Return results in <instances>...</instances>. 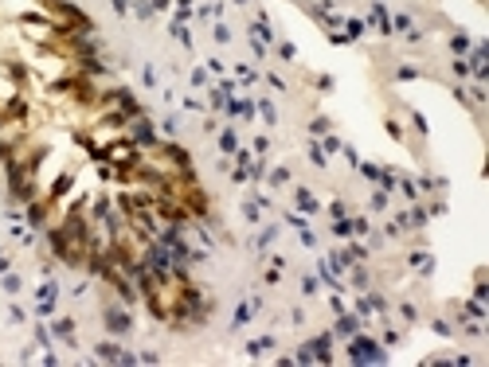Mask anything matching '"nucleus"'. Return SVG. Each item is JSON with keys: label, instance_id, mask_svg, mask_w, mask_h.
Segmentation results:
<instances>
[{"label": "nucleus", "instance_id": "aec40b11", "mask_svg": "<svg viewBox=\"0 0 489 367\" xmlns=\"http://www.w3.org/2000/svg\"><path fill=\"white\" fill-rule=\"evenodd\" d=\"M450 67H454V74H470V63H466V59H454Z\"/></svg>", "mask_w": 489, "mask_h": 367}, {"label": "nucleus", "instance_id": "9d476101", "mask_svg": "<svg viewBox=\"0 0 489 367\" xmlns=\"http://www.w3.org/2000/svg\"><path fill=\"white\" fill-rule=\"evenodd\" d=\"M98 360H121L117 344H98Z\"/></svg>", "mask_w": 489, "mask_h": 367}, {"label": "nucleus", "instance_id": "b1692460", "mask_svg": "<svg viewBox=\"0 0 489 367\" xmlns=\"http://www.w3.org/2000/svg\"><path fill=\"white\" fill-rule=\"evenodd\" d=\"M227 39H231V32H227L223 24H216V43H227Z\"/></svg>", "mask_w": 489, "mask_h": 367}, {"label": "nucleus", "instance_id": "f03ea898", "mask_svg": "<svg viewBox=\"0 0 489 367\" xmlns=\"http://www.w3.org/2000/svg\"><path fill=\"white\" fill-rule=\"evenodd\" d=\"M102 320H106V328H110V332H117V336L133 328V320L125 316V309H117V305H106V313H102Z\"/></svg>", "mask_w": 489, "mask_h": 367}, {"label": "nucleus", "instance_id": "20e7f679", "mask_svg": "<svg viewBox=\"0 0 489 367\" xmlns=\"http://www.w3.org/2000/svg\"><path fill=\"white\" fill-rule=\"evenodd\" d=\"M266 352H274V336H259L247 344V356H266Z\"/></svg>", "mask_w": 489, "mask_h": 367}, {"label": "nucleus", "instance_id": "9b49d317", "mask_svg": "<svg viewBox=\"0 0 489 367\" xmlns=\"http://www.w3.org/2000/svg\"><path fill=\"white\" fill-rule=\"evenodd\" d=\"M164 133H168V137H176V133H180V117H172V113H168V117H164Z\"/></svg>", "mask_w": 489, "mask_h": 367}, {"label": "nucleus", "instance_id": "1a4fd4ad", "mask_svg": "<svg viewBox=\"0 0 489 367\" xmlns=\"http://www.w3.org/2000/svg\"><path fill=\"white\" fill-rule=\"evenodd\" d=\"M344 28H348V39H360V35L368 32V24H364V20H348Z\"/></svg>", "mask_w": 489, "mask_h": 367}, {"label": "nucleus", "instance_id": "412c9836", "mask_svg": "<svg viewBox=\"0 0 489 367\" xmlns=\"http://www.w3.org/2000/svg\"><path fill=\"white\" fill-rule=\"evenodd\" d=\"M235 74H239L243 82H255V70H251V67H235Z\"/></svg>", "mask_w": 489, "mask_h": 367}, {"label": "nucleus", "instance_id": "ddd939ff", "mask_svg": "<svg viewBox=\"0 0 489 367\" xmlns=\"http://www.w3.org/2000/svg\"><path fill=\"white\" fill-rule=\"evenodd\" d=\"M28 223H32V227H43V207H32V211H28Z\"/></svg>", "mask_w": 489, "mask_h": 367}, {"label": "nucleus", "instance_id": "4be33fe9", "mask_svg": "<svg viewBox=\"0 0 489 367\" xmlns=\"http://www.w3.org/2000/svg\"><path fill=\"white\" fill-rule=\"evenodd\" d=\"M395 78H419V70H415V67H399V70H395Z\"/></svg>", "mask_w": 489, "mask_h": 367}, {"label": "nucleus", "instance_id": "6e6552de", "mask_svg": "<svg viewBox=\"0 0 489 367\" xmlns=\"http://www.w3.org/2000/svg\"><path fill=\"white\" fill-rule=\"evenodd\" d=\"M294 196H298V207H301V211H317V203H313V196H309L305 188H294Z\"/></svg>", "mask_w": 489, "mask_h": 367}, {"label": "nucleus", "instance_id": "f8f14e48", "mask_svg": "<svg viewBox=\"0 0 489 367\" xmlns=\"http://www.w3.org/2000/svg\"><path fill=\"white\" fill-rule=\"evenodd\" d=\"M259 109H263V117H266V125H274V121H278V113H274V105L266 102V98L259 102Z\"/></svg>", "mask_w": 489, "mask_h": 367}, {"label": "nucleus", "instance_id": "f3484780", "mask_svg": "<svg viewBox=\"0 0 489 367\" xmlns=\"http://www.w3.org/2000/svg\"><path fill=\"white\" fill-rule=\"evenodd\" d=\"M348 258H368V246H360V242H352V246H348Z\"/></svg>", "mask_w": 489, "mask_h": 367}, {"label": "nucleus", "instance_id": "cd10ccee", "mask_svg": "<svg viewBox=\"0 0 489 367\" xmlns=\"http://www.w3.org/2000/svg\"><path fill=\"white\" fill-rule=\"evenodd\" d=\"M113 8H117V12H125V8H129V0H113Z\"/></svg>", "mask_w": 489, "mask_h": 367}, {"label": "nucleus", "instance_id": "dca6fc26", "mask_svg": "<svg viewBox=\"0 0 489 367\" xmlns=\"http://www.w3.org/2000/svg\"><path fill=\"white\" fill-rule=\"evenodd\" d=\"M333 231H337V234H352V223H348V219H337Z\"/></svg>", "mask_w": 489, "mask_h": 367}, {"label": "nucleus", "instance_id": "2eb2a0df", "mask_svg": "<svg viewBox=\"0 0 489 367\" xmlns=\"http://www.w3.org/2000/svg\"><path fill=\"white\" fill-rule=\"evenodd\" d=\"M450 47H454V51H470V39H466V35H454Z\"/></svg>", "mask_w": 489, "mask_h": 367}, {"label": "nucleus", "instance_id": "7ed1b4c3", "mask_svg": "<svg viewBox=\"0 0 489 367\" xmlns=\"http://www.w3.org/2000/svg\"><path fill=\"white\" fill-rule=\"evenodd\" d=\"M259 313H263V301H259V297H251V301H243V305L235 309V316H231V328H243V324H247L251 316H259Z\"/></svg>", "mask_w": 489, "mask_h": 367}, {"label": "nucleus", "instance_id": "0eeeda50", "mask_svg": "<svg viewBox=\"0 0 489 367\" xmlns=\"http://www.w3.org/2000/svg\"><path fill=\"white\" fill-rule=\"evenodd\" d=\"M219 149H223L227 157L239 149V137H235V129H223V133H219Z\"/></svg>", "mask_w": 489, "mask_h": 367}, {"label": "nucleus", "instance_id": "393cba45", "mask_svg": "<svg viewBox=\"0 0 489 367\" xmlns=\"http://www.w3.org/2000/svg\"><path fill=\"white\" fill-rule=\"evenodd\" d=\"M352 231L356 234H368V219H352Z\"/></svg>", "mask_w": 489, "mask_h": 367}, {"label": "nucleus", "instance_id": "a878e982", "mask_svg": "<svg viewBox=\"0 0 489 367\" xmlns=\"http://www.w3.org/2000/svg\"><path fill=\"white\" fill-rule=\"evenodd\" d=\"M270 180H274V184H286V180H290V172H286V168H274Z\"/></svg>", "mask_w": 489, "mask_h": 367}, {"label": "nucleus", "instance_id": "bb28decb", "mask_svg": "<svg viewBox=\"0 0 489 367\" xmlns=\"http://www.w3.org/2000/svg\"><path fill=\"white\" fill-rule=\"evenodd\" d=\"M8 320H12V324H20V320H24V309H16V305H12V309H8Z\"/></svg>", "mask_w": 489, "mask_h": 367}, {"label": "nucleus", "instance_id": "f257e3e1", "mask_svg": "<svg viewBox=\"0 0 489 367\" xmlns=\"http://www.w3.org/2000/svg\"><path fill=\"white\" fill-rule=\"evenodd\" d=\"M348 356H352V360H368V364H372V360H383L380 348H376L368 336H352V344H348Z\"/></svg>", "mask_w": 489, "mask_h": 367}, {"label": "nucleus", "instance_id": "6ab92c4d", "mask_svg": "<svg viewBox=\"0 0 489 367\" xmlns=\"http://www.w3.org/2000/svg\"><path fill=\"white\" fill-rule=\"evenodd\" d=\"M4 289L16 293V289H20V277H16V273H4Z\"/></svg>", "mask_w": 489, "mask_h": 367}, {"label": "nucleus", "instance_id": "4468645a", "mask_svg": "<svg viewBox=\"0 0 489 367\" xmlns=\"http://www.w3.org/2000/svg\"><path fill=\"white\" fill-rule=\"evenodd\" d=\"M278 55H282L286 63H294V59H298V51H294V43H282V47H278Z\"/></svg>", "mask_w": 489, "mask_h": 367}, {"label": "nucleus", "instance_id": "c85d7f7f", "mask_svg": "<svg viewBox=\"0 0 489 367\" xmlns=\"http://www.w3.org/2000/svg\"><path fill=\"white\" fill-rule=\"evenodd\" d=\"M239 4H247V0H239Z\"/></svg>", "mask_w": 489, "mask_h": 367}, {"label": "nucleus", "instance_id": "39448f33", "mask_svg": "<svg viewBox=\"0 0 489 367\" xmlns=\"http://www.w3.org/2000/svg\"><path fill=\"white\" fill-rule=\"evenodd\" d=\"M309 344H313V348H309V352H313V360H329V344H333V332L317 336V340H309Z\"/></svg>", "mask_w": 489, "mask_h": 367}, {"label": "nucleus", "instance_id": "a211bd4d", "mask_svg": "<svg viewBox=\"0 0 489 367\" xmlns=\"http://www.w3.org/2000/svg\"><path fill=\"white\" fill-rule=\"evenodd\" d=\"M352 285H356V289H368V273L356 269V273H352Z\"/></svg>", "mask_w": 489, "mask_h": 367}, {"label": "nucleus", "instance_id": "423d86ee", "mask_svg": "<svg viewBox=\"0 0 489 367\" xmlns=\"http://www.w3.org/2000/svg\"><path fill=\"white\" fill-rule=\"evenodd\" d=\"M133 137H137V141H145V145H153V125H149L145 117H141V121H133Z\"/></svg>", "mask_w": 489, "mask_h": 367}, {"label": "nucleus", "instance_id": "5701e85b", "mask_svg": "<svg viewBox=\"0 0 489 367\" xmlns=\"http://www.w3.org/2000/svg\"><path fill=\"white\" fill-rule=\"evenodd\" d=\"M309 129H313V137H321V133H325V129H329V121H325V117H317V121H313Z\"/></svg>", "mask_w": 489, "mask_h": 367}]
</instances>
